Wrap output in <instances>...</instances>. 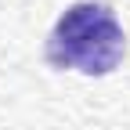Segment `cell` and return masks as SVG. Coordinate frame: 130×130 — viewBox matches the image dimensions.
<instances>
[{
	"label": "cell",
	"instance_id": "6da1fadb",
	"mask_svg": "<svg viewBox=\"0 0 130 130\" xmlns=\"http://www.w3.org/2000/svg\"><path fill=\"white\" fill-rule=\"evenodd\" d=\"M47 65L83 76H108L126 54V32L105 4H72L47 36Z\"/></svg>",
	"mask_w": 130,
	"mask_h": 130
}]
</instances>
